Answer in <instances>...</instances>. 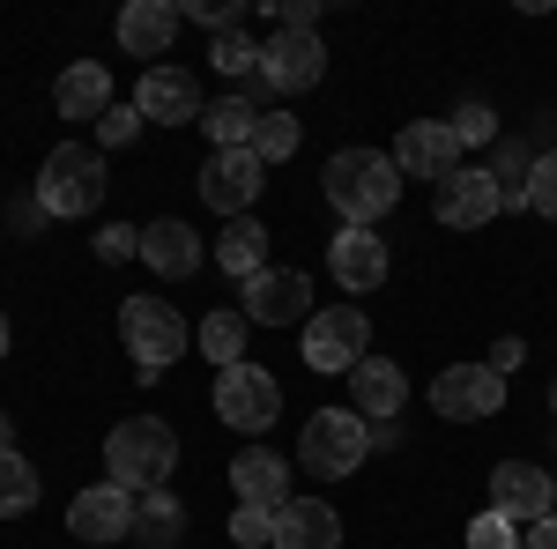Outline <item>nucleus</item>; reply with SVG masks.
<instances>
[{
  "mask_svg": "<svg viewBox=\"0 0 557 549\" xmlns=\"http://www.w3.org/2000/svg\"><path fill=\"white\" fill-rule=\"evenodd\" d=\"M320 194H327V209L343 215V223L380 230V215H394V201H401L394 149H335L327 171H320Z\"/></svg>",
  "mask_w": 557,
  "mask_h": 549,
  "instance_id": "f257e3e1",
  "label": "nucleus"
},
{
  "mask_svg": "<svg viewBox=\"0 0 557 549\" xmlns=\"http://www.w3.org/2000/svg\"><path fill=\"white\" fill-rule=\"evenodd\" d=\"M178 475V431L164 416H127L112 423V438H104V483H120V490H164Z\"/></svg>",
  "mask_w": 557,
  "mask_h": 549,
  "instance_id": "f03ea898",
  "label": "nucleus"
},
{
  "mask_svg": "<svg viewBox=\"0 0 557 549\" xmlns=\"http://www.w3.org/2000/svg\"><path fill=\"white\" fill-rule=\"evenodd\" d=\"M372 453V423L357 416V409H312L305 416V438H298V467L305 475H320V483H343L357 475Z\"/></svg>",
  "mask_w": 557,
  "mask_h": 549,
  "instance_id": "7ed1b4c3",
  "label": "nucleus"
},
{
  "mask_svg": "<svg viewBox=\"0 0 557 549\" xmlns=\"http://www.w3.org/2000/svg\"><path fill=\"white\" fill-rule=\"evenodd\" d=\"M38 209L45 215H89L104 209V149H89V141H60L52 157L38 164Z\"/></svg>",
  "mask_w": 557,
  "mask_h": 549,
  "instance_id": "20e7f679",
  "label": "nucleus"
},
{
  "mask_svg": "<svg viewBox=\"0 0 557 549\" xmlns=\"http://www.w3.org/2000/svg\"><path fill=\"white\" fill-rule=\"evenodd\" d=\"M120 341H127V357L141 364V379H164L178 357H186L194 327L178 320L164 297H127V304H120Z\"/></svg>",
  "mask_w": 557,
  "mask_h": 549,
  "instance_id": "39448f33",
  "label": "nucleus"
},
{
  "mask_svg": "<svg viewBox=\"0 0 557 549\" xmlns=\"http://www.w3.org/2000/svg\"><path fill=\"white\" fill-rule=\"evenodd\" d=\"M312 372H357L364 357H372V320L357 312V304H327V312H312L305 320V349H298Z\"/></svg>",
  "mask_w": 557,
  "mask_h": 549,
  "instance_id": "423d86ee",
  "label": "nucleus"
},
{
  "mask_svg": "<svg viewBox=\"0 0 557 549\" xmlns=\"http://www.w3.org/2000/svg\"><path fill=\"white\" fill-rule=\"evenodd\" d=\"M215 416L231 423V431H268V423L283 416V379L275 372H260V364H231V372H215Z\"/></svg>",
  "mask_w": 557,
  "mask_h": 549,
  "instance_id": "0eeeda50",
  "label": "nucleus"
},
{
  "mask_svg": "<svg viewBox=\"0 0 557 549\" xmlns=\"http://www.w3.org/2000/svg\"><path fill=\"white\" fill-rule=\"evenodd\" d=\"M320 75H327L320 30H275V38H260V83L275 89V97H305V89H320Z\"/></svg>",
  "mask_w": 557,
  "mask_h": 549,
  "instance_id": "6e6552de",
  "label": "nucleus"
},
{
  "mask_svg": "<svg viewBox=\"0 0 557 549\" xmlns=\"http://www.w3.org/2000/svg\"><path fill=\"white\" fill-rule=\"evenodd\" d=\"M238 312L253 327H305L312 320V275L305 267H260L253 283H238Z\"/></svg>",
  "mask_w": 557,
  "mask_h": 549,
  "instance_id": "1a4fd4ad",
  "label": "nucleus"
},
{
  "mask_svg": "<svg viewBox=\"0 0 557 549\" xmlns=\"http://www.w3.org/2000/svg\"><path fill=\"white\" fill-rule=\"evenodd\" d=\"M431 409L446 423H483L506 409V379L491 372V364H446L438 379H431Z\"/></svg>",
  "mask_w": 557,
  "mask_h": 549,
  "instance_id": "9d476101",
  "label": "nucleus"
},
{
  "mask_svg": "<svg viewBox=\"0 0 557 549\" xmlns=\"http://www.w3.org/2000/svg\"><path fill=\"white\" fill-rule=\"evenodd\" d=\"M260 171L268 164H260L253 149H215L209 164H201V178H194V186H201V209H215V215L238 223V215L260 201Z\"/></svg>",
  "mask_w": 557,
  "mask_h": 549,
  "instance_id": "9b49d317",
  "label": "nucleus"
},
{
  "mask_svg": "<svg viewBox=\"0 0 557 549\" xmlns=\"http://www.w3.org/2000/svg\"><path fill=\"white\" fill-rule=\"evenodd\" d=\"M394 171L401 178H431V186H446L454 171H461V141L446 120H409L401 141H394Z\"/></svg>",
  "mask_w": 557,
  "mask_h": 549,
  "instance_id": "f8f14e48",
  "label": "nucleus"
},
{
  "mask_svg": "<svg viewBox=\"0 0 557 549\" xmlns=\"http://www.w3.org/2000/svg\"><path fill=\"white\" fill-rule=\"evenodd\" d=\"M491 512H506L513 527H520V520L535 527V520H550V512H557V483L535 461H498V467H491Z\"/></svg>",
  "mask_w": 557,
  "mask_h": 549,
  "instance_id": "ddd939ff",
  "label": "nucleus"
},
{
  "mask_svg": "<svg viewBox=\"0 0 557 549\" xmlns=\"http://www.w3.org/2000/svg\"><path fill=\"white\" fill-rule=\"evenodd\" d=\"M134 490H120V483H89V490H75V506H67V535H83V542H127L134 535Z\"/></svg>",
  "mask_w": 557,
  "mask_h": 549,
  "instance_id": "4468645a",
  "label": "nucleus"
},
{
  "mask_svg": "<svg viewBox=\"0 0 557 549\" xmlns=\"http://www.w3.org/2000/svg\"><path fill=\"white\" fill-rule=\"evenodd\" d=\"M386 267H394V260H386V238H380V230H357V223H343V230H335V246H327V275H335L349 297H372L386 283Z\"/></svg>",
  "mask_w": 557,
  "mask_h": 549,
  "instance_id": "2eb2a0df",
  "label": "nucleus"
},
{
  "mask_svg": "<svg viewBox=\"0 0 557 549\" xmlns=\"http://www.w3.org/2000/svg\"><path fill=\"white\" fill-rule=\"evenodd\" d=\"M134 112L157 120V127H186V120H201V83L164 60V67H149V75L134 83Z\"/></svg>",
  "mask_w": 557,
  "mask_h": 549,
  "instance_id": "dca6fc26",
  "label": "nucleus"
},
{
  "mask_svg": "<svg viewBox=\"0 0 557 549\" xmlns=\"http://www.w3.org/2000/svg\"><path fill=\"white\" fill-rule=\"evenodd\" d=\"M431 215L446 223V230H483L491 215H498V186H491V171L461 164L446 186H438V201H431Z\"/></svg>",
  "mask_w": 557,
  "mask_h": 549,
  "instance_id": "f3484780",
  "label": "nucleus"
},
{
  "mask_svg": "<svg viewBox=\"0 0 557 549\" xmlns=\"http://www.w3.org/2000/svg\"><path fill=\"white\" fill-rule=\"evenodd\" d=\"M141 267H149V275H164V283L194 275V267H201V230H194V223H178V215L141 223Z\"/></svg>",
  "mask_w": 557,
  "mask_h": 549,
  "instance_id": "a211bd4d",
  "label": "nucleus"
},
{
  "mask_svg": "<svg viewBox=\"0 0 557 549\" xmlns=\"http://www.w3.org/2000/svg\"><path fill=\"white\" fill-rule=\"evenodd\" d=\"M349 409H357L364 423L401 416V409H409V372H401L394 357H364V364L349 372Z\"/></svg>",
  "mask_w": 557,
  "mask_h": 549,
  "instance_id": "6ab92c4d",
  "label": "nucleus"
},
{
  "mask_svg": "<svg viewBox=\"0 0 557 549\" xmlns=\"http://www.w3.org/2000/svg\"><path fill=\"white\" fill-rule=\"evenodd\" d=\"M231 490H238V506H260V512H283L298 490H290V461H275L268 446H246L238 461H231Z\"/></svg>",
  "mask_w": 557,
  "mask_h": 549,
  "instance_id": "aec40b11",
  "label": "nucleus"
},
{
  "mask_svg": "<svg viewBox=\"0 0 557 549\" xmlns=\"http://www.w3.org/2000/svg\"><path fill=\"white\" fill-rule=\"evenodd\" d=\"M275 549H343V512L327 498H290L275 512Z\"/></svg>",
  "mask_w": 557,
  "mask_h": 549,
  "instance_id": "412c9836",
  "label": "nucleus"
},
{
  "mask_svg": "<svg viewBox=\"0 0 557 549\" xmlns=\"http://www.w3.org/2000/svg\"><path fill=\"white\" fill-rule=\"evenodd\" d=\"M178 0H134L127 15H120V45H127L134 60H164L172 52V38H178Z\"/></svg>",
  "mask_w": 557,
  "mask_h": 549,
  "instance_id": "4be33fe9",
  "label": "nucleus"
},
{
  "mask_svg": "<svg viewBox=\"0 0 557 549\" xmlns=\"http://www.w3.org/2000/svg\"><path fill=\"white\" fill-rule=\"evenodd\" d=\"M52 112H60V120H104V112H112V75H104L97 60L60 67V83H52Z\"/></svg>",
  "mask_w": 557,
  "mask_h": 549,
  "instance_id": "5701e85b",
  "label": "nucleus"
},
{
  "mask_svg": "<svg viewBox=\"0 0 557 549\" xmlns=\"http://www.w3.org/2000/svg\"><path fill=\"white\" fill-rule=\"evenodd\" d=\"M201 134H209L215 149H253V134H260V104L231 89V97L201 104Z\"/></svg>",
  "mask_w": 557,
  "mask_h": 549,
  "instance_id": "b1692460",
  "label": "nucleus"
},
{
  "mask_svg": "<svg viewBox=\"0 0 557 549\" xmlns=\"http://www.w3.org/2000/svg\"><path fill=\"white\" fill-rule=\"evenodd\" d=\"M215 267H223V275H238V283H253L260 267H268V230H260L253 215L223 223V238H215Z\"/></svg>",
  "mask_w": 557,
  "mask_h": 549,
  "instance_id": "393cba45",
  "label": "nucleus"
},
{
  "mask_svg": "<svg viewBox=\"0 0 557 549\" xmlns=\"http://www.w3.org/2000/svg\"><path fill=\"white\" fill-rule=\"evenodd\" d=\"M178 527H186V506L172 498V483H164V490H141V506H134V535H141L149 549H172Z\"/></svg>",
  "mask_w": 557,
  "mask_h": 549,
  "instance_id": "a878e982",
  "label": "nucleus"
},
{
  "mask_svg": "<svg viewBox=\"0 0 557 549\" xmlns=\"http://www.w3.org/2000/svg\"><path fill=\"white\" fill-rule=\"evenodd\" d=\"M246 312H209L201 320V357H209L215 372H231V364H246Z\"/></svg>",
  "mask_w": 557,
  "mask_h": 549,
  "instance_id": "bb28decb",
  "label": "nucleus"
},
{
  "mask_svg": "<svg viewBox=\"0 0 557 549\" xmlns=\"http://www.w3.org/2000/svg\"><path fill=\"white\" fill-rule=\"evenodd\" d=\"M528 171H535V149H520V141H498V164H491L498 215H506V209H528Z\"/></svg>",
  "mask_w": 557,
  "mask_h": 549,
  "instance_id": "cd10ccee",
  "label": "nucleus"
},
{
  "mask_svg": "<svg viewBox=\"0 0 557 549\" xmlns=\"http://www.w3.org/2000/svg\"><path fill=\"white\" fill-rule=\"evenodd\" d=\"M38 467L23 461V453H15V446H8V453H0V520H15V512H30L38 506Z\"/></svg>",
  "mask_w": 557,
  "mask_h": 549,
  "instance_id": "c85d7f7f",
  "label": "nucleus"
},
{
  "mask_svg": "<svg viewBox=\"0 0 557 549\" xmlns=\"http://www.w3.org/2000/svg\"><path fill=\"white\" fill-rule=\"evenodd\" d=\"M298 141H305V127L290 120V112H260V134H253V157H260V164H290V157H298Z\"/></svg>",
  "mask_w": 557,
  "mask_h": 549,
  "instance_id": "c756f323",
  "label": "nucleus"
},
{
  "mask_svg": "<svg viewBox=\"0 0 557 549\" xmlns=\"http://www.w3.org/2000/svg\"><path fill=\"white\" fill-rule=\"evenodd\" d=\"M209 67H215V75H231V83H238V75H260V38L223 30V38L209 45Z\"/></svg>",
  "mask_w": 557,
  "mask_h": 549,
  "instance_id": "7c9ffc66",
  "label": "nucleus"
},
{
  "mask_svg": "<svg viewBox=\"0 0 557 549\" xmlns=\"http://www.w3.org/2000/svg\"><path fill=\"white\" fill-rule=\"evenodd\" d=\"M528 209L557 223V149H535V171H528Z\"/></svg>",
  "mask_w": 557,
  "mask_h": 549,
  "instance_id": "2f4dec72",
  "label": "nucleus"
},
{
  "mask_svg": "<svg viewBox=\"0 0 557 549\" xmlns=\"http://www.w3.org/2000/svg\"><path fill=\"white\" fill-rule=\"evenodd\" d=\"M446 127H454V141H461V149H483V141H498V112H491V104H461Z\"/></svg>",
  "mask_w": 557,
  "mask_h": 549,
  "instance_id": "473e14b6",
  "label": "nucleus"
},
{
  "mask_svg": "<svg viewBox=\"0 0 557 549\" xmlns=\"http://www.w3.org/2000/svg\"><path fill=\"white\" fill-rule=\"evenodd\" d=\"M231 542H238V549H260V542L275 549V512L238 506V512H231Z\"/></svg>",
  "mask_w": 557,
  "mask_h": 549,
  "instance_id": "72a5a7b5",
  "label": "nucleus"
},
{
  "mask_svg": "<svg viewBox=\"0 0 557 549\" xmlns=\"http://www.w3.org/2000/svg\"><path fill=\"white\" fill-rule=\"evenodd\" d=\"M469 549H520V527L506 512H475L469 520Z\"/></svg>",
  "mask_w": 557,
  "mask_h": 549,
  "instance_id": "f704fd0d",
  "label": "nucleus"
},
{
  "mask_svg": "<svg viewBox=\"0 0 557 549\" xmlns=\"http://www.w3.org/2000/svg\"><path fill=\"white\" fill-rule=\"evenodd\" d=\"M134 134H141V112H134V97H127V104H112V112L97 120V149H120Z\"/></svg>",
  "mask_w": 557,
  "mask_h": 549,
  "instance_id": "c9c22d12",
  "label": "nucleus"
},
{
  "mask_svg": "<svg viewBox=\"0 0 557 549\" xmlns=\"http://www.w3.org/2000/svg\"><path fill=\"white\" fill-rule=\"evenodd\" d=\"M134 253H141V230H134V223H104V230H97V260L120 267V260H134Z\"/></svg>",
  "mask_w": 557,
  "mask_h": 549,
  "instance_id": "e433bc0d",
  "label": "nucleus"
},
{
  "mask_svg": "<svg viewBox=\"0 0 557 549\" xmlns=\"http://www.w3.org/2000/svg\"><path fill=\"white\" fill-rule=\"evenodd\" d=\"M178 15H194V23H209L215 38H223V30H238V15H246V8H238V0H186Z\"/></svg>",
  "mask_w": 557,
  "mask_h": 549,
  "instance_id": "4c0bfd02",
  "label": "nucleus"
},
{
  "mask_svg": "<svg viewBox=\"0 0 557 549\" xmlns=\"http://www.w3.org/2000/svg\"><path fill=\"white\" fill-rule=\"evenodd\" d=\"M520 364H528V341H520V335H498V349H491V372H498V379H513Z\"/></svg>",
  "mask_w": 557,
  "mask_h": 549,
  "instance_id": "58836bf2",
  "label": "nucleus"
},
{
  "mask_svg": "<svg viewBox=\"0 0 557 549\" xmlns=\"http://www.w3.org/2000/svg\"><path fill=\"white\" fill-rule=\"evenodd\" d=\"M520 549H557V512H550V520H535V527L520 535Z\"/></svg>",
  "mask_w": 557,
  "mask_h": 549,
  "instance_id": "ea45409f",
  "label": "nucleus"
},
{
  "mask_svg": "<svg viewBox=\"0 0 557 549\" xmlns=\"http://www.w3.org/2000/svg\"><path fill=\"white\" fill-rule=\"evenodd\" d=\"M8 446H15V416H0V453H8Z\"/></svg>",
  "mask_w": 557,
  "mask_h": 549,
  "instance_id": "a19ab883",
  "label": "nucleus"
},
{
  "mask_svg": "<svg viewBox=\"0 0 557 549\" xmlns=\"http://www.w3.org/2000/svg\"><path fill=\"white\" fill-rule=\"evenodd\" d=\"M0 357H8V312H0Z\"/></svg>",
  "mask_w": 557,
  "mask_h": 549,
  "instance_id": "79ce46f5",
  "label": "nucleus"
},
{
  "mask_svg": "<svg viewBox=\"0 0 557 549\" xmlns=\"http://www.w3.org/2000/svg\"><path fill=\"white\" fill-rule=\"evenodd\" d=\"M550 416H557V379H550Z\"/></svg>",
  "mask_w": 557,
  "mask_h": 549,
  "instance_id": "37998d69",
  "label": "nucleus"
}]
</instances>
